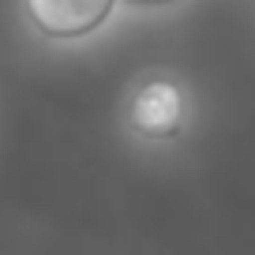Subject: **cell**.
<instances>
[{
    "mask_svg": "<svg viewBox=\"0 0 255 255\" xmlns=\"http://www.w3.org/2000/svg\"><path fill=\"white\" fill-rule=\"evenodd\" d=\"M188 117V98L176 83L150 79L128 98V128L143 139H173Z\"/></svg>",
    "mask_w": 255,
    "mask_h": 255,
    "instance_id": "2",
    "label": "cell"
},
{
    "mask_svg": "<svg viewBox=\"0 0 255 255\" xmlns=\"http://www.w3.org/2000/svg\"><path fill=\"white\" fill-rule=\"evenodd\" d=\"M23 8L38 34L53 41H79L109 23L117 0H23Z\"/></svg>",
    "mask_w": 255,
    "mask_h": 255,
    "instance_id": "1",
    "label": "cell"
},
{
    "mask_svg": "<svg viewBox=\"0 0 255 255\" xmlns=\"http://www.w3.org/2000/svg\"><path fill=\"white\" fill-rule=\"evenodd\" d=\"M135 4H165V0H135Z\"/></svg>",
    "mask_w": 255,
    "mask_h": 255,
    "instance_id": "3",
    "label": "cell"
}]
</instances>
